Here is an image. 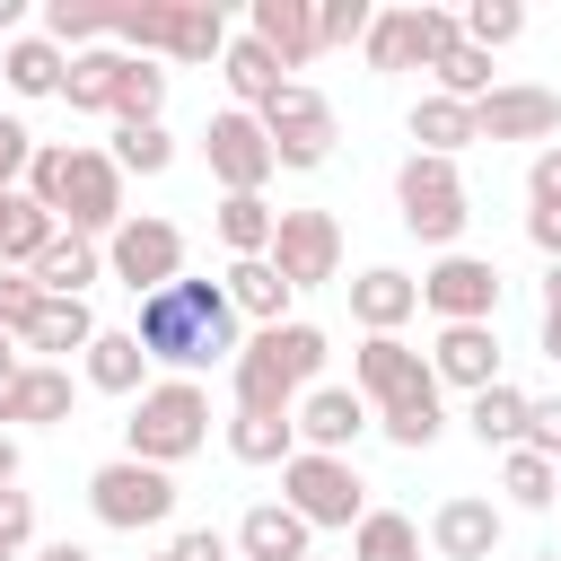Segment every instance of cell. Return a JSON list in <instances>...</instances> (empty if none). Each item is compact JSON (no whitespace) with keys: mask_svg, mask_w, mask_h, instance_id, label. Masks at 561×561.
Masks as SVG:
<instances>
[{"mask_svg":"<svg viewBox=\"0 0 561 561\" xmlns=\"http://www.w3.org/2000/svg\"><path fill=\"white\" fill-rule=\"evenodd\" d=\"M131 342L149 351V368H167V377H202V368H228V359L245 351V316L228 307L219 280H167V289L140 298Z\"/></svg>","mask_w":561,"mask_h":561,"instance_id":"obj_1","label":"cell"},{"mask_svg":"<svg viewBox=\"0 0 561 561\" xmlns=\"http://www.w3.org/2000/svg\"><path fill=\"white\" fill-rule=\"evenodd\" d=\"M18 193H35L70 237H88V245H105L114 228H123V167L105 158V149H70V140H35V158H26V184Z\"/></svg>","mask_w":561,"mask_h":561,"instance_id":"obj_2","label":"cell"},{"mask_svg":"<svg viewBox=\"0 0 561 561\" xmlns=\"http://www.w3.org/2000/svg\"><path fill=\"white\" fill-rule=\"evenodd\" d=\"M324 359H333L324 324H307V316L263 324V333H245V351L228 359V394H237V412H298V394L324 377Z\"/></svg>","mask_w":561,"mask_h":561,"instance_id":"obj_3","label":"cell"},{"mask_svg":"<svg viewBox=\"0 0 561 561\" xmlns=\"http://www.w3.org/2000/svg\"><path fill=\"white\" fill-rule=\"evenodd\" d=\"M202 447H210V386H202V377H149V386L131 394L123 456H140V465L175 473V465H184V456H202Z\"/></svg>","mask_w":561,"mask_h":561,"instance_id":"obj_4","label":"cell"},{"mask_svg":"<svg viewBox=\"0 0 561 561\" xmlns=\"http://www.w3.org/2000/svg\"><path fill=\"white\" fill-rule=\"evenodd\" d=\"M114 53H140V61H219L228 53V18L210 0H131L114 9Z\"/></svg>","mask_w":561,"mask_h":561,"instance_id":"obj_5","label":"cell"},{"mask_svg":"<svg viewBox=\"0 0 561 561\" xmlns=\"http://www.w3.org/2000/svg\"><path fill=\"white\" fill-rule=\"evenodd\" d=\"M394 219L421 237V245H438V254H456V237H465V219H473V193H465V175H456V158H403L394 167Z\"/></svg>","mask_w":561,"mask_h":561,"instance_id":"obj_6","label":"cell"},{"mask_svg":"<svg viewBox=\"0 0 561 561\" xmlns=\"http://www.w3.org/2000/svg\"><path fill=\"white\" fill-rule=\"evenodd\" d=\"M456 44H465L456 35V9H377L368 35H359V61L377 79H394V70H438Z\"/></svg>","mask_w":561,"mask_h":561,"instance_id":"obj_7","label":"cell"},{"mask_svg":"<svg viewBox=\"0 0 561 561\" xmlns=\"http://www.w3.org/2000/svg\"><path fill=\"white\" fill-rule=\"evenodd\" d=\"M88 508H96V526H114V535H149V526L175 517V473H158V465H140V456H114V465L88 473Z\"/></svg>","mask_w":561,"mask_h":561,"instance_id":"obj_8","label":"cell"},{"mask_svg":"<svg viewBox=\"0 0 561 561\" xmlns=\"http://www.w3.org/2000/svg\"><path fill=\"white\" fill-rule=\"evenodd\" d=\"M280 508H298L307 526H359L368 517V482H359V465L351 456H289L280 465Z\"/></svg>","mask_w":561,"mask_h":561,"instance_id":"obj_9","label":"cell"},{"mask_svg":"<svg viewBox=\"0 0 561 561\" xmlns=\"http://www.w3.org/2000/svg\"><path fill=\"white\" fill-rule=\"evenodd\" d=\"M105 272H114L131 298H149V289L184 280V228H175V219H158V210H123V228L105 237Z\"/></svg>","mask_w":561,"mask_h":561,"instance_id":"obj_10","label":"cell"},{"mask_svg":"<svg viewBox=\"0 0 561 561\" xmlns=\"http://www.w3.org/2000/svg\"><path fill=\"white\" fill-rule=\"evenodd\" d=\"M254 123H263V140H272V167H298V175H307V167H324V158H333V140H342V131H333V105H324L307 79H289Z\"/></svg>","mask_w":561,"mask_h":561,"instance_id":"obj_11","label":"cell"},{"mask_svg":"<svg viewBox=\"0 0 561 561\" xmlns=\"http://www.w3.org/2000/svg\"><path fill=\"white\" fill-rule=\"evenodd\" d=\"M500 289H508L500 263H491V254H465V245L421 272V307H430L438 324H500Z\"/></svg>","mask_w":561,"mask_h":561,"instance_id":"obj_12","label":"cell"},{"mask_svg":"<svg viewBox=\"0 0 561 561\" xmlns=\"http://www.w3.org/2000/svg\"><path fill=\"white\" fill-rule=\"evenodd\" d=\"M351 394H359L368 412H394V403L438 394V377H430V359H421L403 333H368V342L351 351Z\"/></svg>","mask_w":561,"mask_h":561,"instance_id":"obj_13","label":"cell"},{"mask_svg":"<svg viewBox=\"0 0 561 561\" xmlns=\"http://www.w3.org/2000/svg\"><path fill=\"white\" fill-rule=\"evenodd\" d=\"M263 263H272L289 289H324V280H342V219H333V210H280Z\"/></svg>","mask_w":561,"mask_h":561,"instance_id":"obj_14","label":"cell"},{"mask_svg":"<svg viewBox=\"0 0 561 561\" xmlns=\"http://www.w3.org/2000/svg\"><path fill=\"white\" fill-rule=\"evenodd\" d=\"M202 158H210V184L219 193H263L280 167H272V140H263V123L254 114H237V105H219L210 123H202Z\"/></svg>","mask_w":561,"mask_h":561,"instance_id":"obj_15","label":"cell"},{"mask_svg":"<svg viewBox=\"0 0 561 561\" xmlns=\"http://www.w3.org/2000/svg\"><path fill=\"white\" fill-rule=\"evenodd\" d=\"M289 430H298V447H307V456H351V447L377 430V412H368L351 386H307V394H298V412H289Z\"/></svg>","mask_w":561,"mask_h":561,"instance_id":"obj_16","label":"cell"},{"mask_svg":"<svg viewBox=\"0 0 561 561\" xmlns=\"http://www.w3.org/2000/svg\"><path fill=\"white\" fill-rule=\"evenodd\" d=\"M552 131H561V96L535 79H500L473 105V140H552Z\"/></svg>","mask_w":561,"mask_h":561,"instance_id":"obj_17","label":"cell"},{"mask_svg":"<svg viewBox=\"0 0 561 561\" xmlns=\"http://www.w3.org/2000/svg\"><path fill=\"white\" fill-rule=\"evenodd\" d=\"M500 535H508V508L482 500V491H456V500L430 508V552H438V561H491Z\"/></svg>","mask_w":561,"mask_h":561,"instance_id":"obj_18","label":"cell"},{"mask_svg":"<svg viewBox=\"0 0 561 561\" xmlns=\"http://www.w3.org/2000/svg\"><path fill=\"white\" fill-rule=\"evenodd\" d=\"M421 359H430L438 386H465V394L500 386V333H491V324H438V342H430Z\"/></svg>","mask_w":561,"mask_h":561,"instance_id":"obj_19","label":"cell"},{"mask_svg":"<svg viewBox=\"0 0 561 561\" xmlns=\"http://www.w3.org/2000/svg\"><path fill=\"white\" fill-rule=\"evenodd\" d=\"M228 543H237V561H316V526L298 508H280V500H254Z\"/></svg>","mask_w":561,"mask_h":561,"instance_id":"obj_20","label":"cell"},{"mask_svg":"<svg viewBox=\"0 0 561 561\" xmlns=\"http://www.w3.org/2000/svg\"><path fill=\"white\" fill-rule=\"evenodd\" d=\"M245 35L280 61V70H307L324 44H316V0H254L245 9Z\"/></svg>","mask_w":561,"mask_h":561,"instance_id":"obj_21","label":"cell"},{"mask_svg":"<svg viewBox=\"0 0 561 561\" xmlns=\"http://www.w3.org/2000/svg\"><path fill=\"white\" fill-rule=\"evenodd\" d=\"M351 316H359V333H403V324L421 316V280L394 272V263H368V272L351 280Z\"/></svg>","mask_w":561,"mask_h":561,"instance_id":"obj_22","label":"cell"},{"mask_svg":"<svg viewBox=\"0 0 561 561\" xmlns=\"http://www.w3.org/2000/svg\"><path fill=\"white\" fill-rule=\"evenodd\" d=\"M88 342H96V307H88V298H44V307L18 324V351L53 359V368H61L70 351H88Z\"/></svg>","mask_w":561,"mask_h":561,"instance_id":"obj_23","label":"cell"},{"mask_svg":"<svg viewBox=\"0 0 561 561\" xmlns=\"http://www.w3.org/2000/svg\"><path fill=\"white\" fill-rule=\"evenodd\" d=\"M26 280H35L44 298H88V289L105 280V245H88V237H70V228H61V237L26 263Z\"/></svg>","mask_w":561,"mask_h":561,"instance_id":"obj_24","label":"cell"},{"mask_svg":"<svg viewBox=\"0 0 561 561\" xmlns=\"http://www.w3.org/2000/svg\"><path fill=\"white\" fill-rule=\"evenodd\" d=\"M79 377L96 394H140L149 386V351L131 342V324H96V342L79 351Z\"/></svg>","mask_w":561,"mask_h":561,"instance_id":"obj_25","label":"cell"},{"mask_svg":"<svg viewBox=\"0 0 561 561\" xmlns=\"http://www.w3.org/2000/svg\"><path fill=\"white\" fill-rule=\"evenodd\" d=\"M219 289H228V307H237V316H245L254 333H263V324H289V298H298V289H289V280H280L272 263H263V254L228 263V272H219Z\"/></svg>","mask_w":561,"mask_h":561,"instance_id":"obj_26","label":"cell"},{"mask_svg":"<svg viewBox=\"0 0 561 561\" xmlns=\"http://www.w3.org/2000/svg\"><path fill=\"white\" fill-rule=\"evenodd\" d=\"M70 403H79V386H70V368H53V359H26L18 386H9V421H26V430L70 421ZM9 421H0V430H9Z\"/></svg>","mask_w":561,"mask_h":561,"instance_id":"obj_27","label":"cell"},{"mask_svg":"<svg viewBox=\"0 0 561 561\" xmlns=\"http://www.w3.org/2000/svg\"><path fill=\"white\" fill-rule=\"evenodd\" d=\"M219 79H228V96H237V114H263L280 88H289V70L254 44V35H228V53H219Z\"/></svg>","mask_w":561,"mask_h":561,"instance_id":"obj_28","label":"cell"},{"mask_svg":"<svg viewBox=\"0 0 561 561\" xmlns=\"http://www.w3.org/2000/svg\"><path fill=\"white\" fill-rule=\"evenodd\" d=\"M403 131H412V149H421V158H465V149H473V105H456V96H438V88H430V96L403 114Z\"/></svg>","mask_w":561,"mask_h":561,"instance_id":"obj_29","label":"cell"},{"mask_svg":"<svg viewBox=\"0 0 561 561\" xmlns=\"http://www.w3.org/2000/svg\"><path fill=\"white\" fill-rule=\"evenodd\" d=\"M53 237H61V219H53L35 193H0V272H26Z\"/></svg>","mask_w":561,"mask_h":561,"instance_id":"obj_30","label":"cell"},{"mask_svg":"<svg viewBox=\"0 0 561 561\" xmlns=\"http://www.w3.org/2000/svg\"><path fill=\"white\" fill-rule=\"evenodd\" d=\"M61 70H70V53L44 44V35H9V44H0V79H9V96H61Z\"/></svg>","mask_w":561,"mask_h":561,"instance_id":"obj_31","label":"cell"},{"mask_svg":"<svg viewBox=\"0 0 561 561\" xmlns=\"http://www.w3.org/2000/svg\"><path fill=\"white\" fill-rule=\"evenodd\" d=\"M114 79H123V53H114V44H88V53H70V70H61V105H70V114H114Z\"/></svg>","mask_w":561,"mask_h":561,"instance_id":"obj_32","label":"cell"},{"mask_svg":"<svg viewBox=\"0 0 561 561\" xmlns=\"http://www.w3.org/2000/svg\"><path fill=\"white\" fill-rule=\"evenodd\" d=\"M210 228H219V245H228V254L245 263V254H272V228H280V210H272L263 193H219Z\"/></svg>","mask_w":561,"mask_h":561,"instance_id":"obj_33","label":"cell"},{"mask_svg":"<svg viewBox=\"0 0 561 561\" xmlns=\"http://www.w3.org/2000/svg\"><path fill=\"white\" fill-rule=\"evenodd\" d=\"M465 430H473L482 447H500V456H508V447L526 438V386H508V377H500V386L465 394Z\"/></svg>","mask_w":561,"mask_h":561,"instance_id":"obj_34","label":"cell"},{"mask_svg":"<svg viewBox=\"0 0 561 561\" xmlns=\"http://www.w3.org/2000/svg\"><path fill=\"white\" fill-rule=\"evenodd\" d=\"M228 456H237V465H289V456H298L289 412H228Z\"/></svg>","mask_w":561,"mask_h":561,"instance_id":"obj_35","label":"cell"},{"mask_svg":"<svg viewBox=\"0 0 561 561\" xmlns=\"http://www.w3.org/2000/svg\"><path fill=\"white\" fill-rule=\"evenodd\" d=\"M131 123H167V70L140 53H123V79H114V131Z\"/></svg>","mask_w":561,"mask_h":561,"instance_id":"obj_36","label":"cell"},{"mask_svg":"<svg viewBox=\"0 0 561 561\" xmlns=\"http://www.w3.org/2000/svg\"><path fill=\"white\" fill-rule=\"evenodd\" d=\"M351 561H421V526L403 508H368L351 526Z\"/></svg>","mask_w":561,"mask_h":561,"instance_id":"obj_37","label":"cell"},{"mask_svg":"<svg viewBox=\"0 0 561 561\" xmlns=\"http://www.w3.org/2000/svg\"><path fill=\"white\" fill-rule=\"evenodd\" d=\"M552 482H561V465L552 456H535V447H508L500 456V508H552Z\"/></svg>","mask_w":561,"mask_h":561,"instance_id":"obj_38","label":"cell"},{"mask_svg":"<svg viewBox=\"0 0 561 561\" xmlns=\"http://www.w3.org/2000/svg\"><path fill=\"white\" fill-rule=\"evenodd\" d=\"M114 35V9H79V0H44V44H61V53H88V44H105Z\"/></svg>","mask_w":561,"mask_h":561,"instance_id":"obj_39","label":"cell"},{"mask_svg":"<svg viewBox=\"0 0 561 561\" xmlns=\"http://www.w3.org/2000/svg\"><path fill=\"white\" fill-rule=\"evenodd\" d=\"M456 35H465L473 53H500V44H517V35H526V9H517V0H465Z\"/></svg>","mask_w":561,"mask_h":561,"instance_id":"obj_40","label":"cell"},{"mask_svg":"<svg viewBox=\"0 0 561 561\" xmlns=\"http://www.w3.org/2000/svg\"><path fill=\"white\" fill-rule=\"evenodd\" d=\"M123 175H167L175 167V131L167 123H131V131H114V149H105Z\"/></svg>","mask_w":561,"mask_h":561,"instance_id":"obj_41","label":"cell"},{"mask_svg":"<svg viewBox=\"0 0 561 561\" xmlns=\"http://www.w3.org/2000/svg\"><path fill=\"white\" fill-rule=\"evenodd\" d=\"M377 430H386V447H403V456H421V447H438V430H447V412H438V394H421V403H394V412H377Z\"/></svg>","mask_w":561,"mask_h":561,"instance_id":"obj_42","label":"cell"},{"mask_svg":"<svg viewBox=\"0 0 561 561\" xmlns=\"http://www.w3.org/2000/svg\"><path fill=\"white\" fill-rule=\"evenodd\" d=\"M500 79H491V53H473V44H456L447 61H438V96H456V105H482Z\"/></svg>","mask_w":561,"mask_h":561,"instance_id":"obj_43","label":"cell"},{"mask_svg":"<svg viewBox=\"0 0 561 561\" xmlns=\"http://www.w3.org/2000/svg\"><path fill=\"white\" fill-rule=\"evenodd\" d=\"M368 18H377L368 0H316V44H324V53H333V44H359Z\"/></svg>","mask_w":561,"mask_h":561,"instance_id":"obj_44","label":"cell"},{"mask_svg":"<svg viewBox=\"0 0 561 561\" xmlns=\"http://www.w3.org/2000/svg\"><path fill=\"white\" fill-rule=\"evenodd\" d=\"M526 210H535V219H561V140L535 149V167H526Z\"/></svg>","mask_w":561,"mask_h":561,"instance_id":"obj_45","label":"cell"},{"mask_svg":"<svg viewBox=\"0 0 561 561\" xmlns=\"http://www.w3.org/2000/svg\"><path fill=\"white\" fill-rule=\"evenodd\" d=\"M517 447H535V456L561 465V394H526V438Z\"/></svg>","mask_w":561,"mask_h":561,"instance_id":"obj_46","label":"cell"},{"mask_svg":"<svg viewBox=\"0 0 561 561\" xmlns=\"http://www.w3.org/2000/svg\"><path fill=\"white\" fill-rule=\"evenodd\" d=\"M26 158H35V131H26L18 114H0V193L26 184Z\"/></svg>","mask_w":561,"mask_h":561,"instance_id":"obj_47","label":"cell"},{"mask_svg":"<svg viewBox=\"0 0 561 561\" xmlns=\"http://www.w3.org/2000/svg\"><path fill=\"white\" fill-rule=\"evenodd\" d=\"M35 307H44V289H35L26 272H0V333H9V342H18V324H26Z\"/></svg>","mask_w":561,"mask_h":561,"instance_id":"obj_48","label":"cell"},{"mask_svg":"<svg viewBox=\"0 0 561 561\" xmlns=\"http://www.w3.org/2000/svg\"><path fill=\"white\" fill-rule=\"evenodd\" d=\"M26 543H35V500L9 482L0 491V552H26Z\"/></svg>","mask_w":561,"mask_h":561,"instance_id":"obj_49","label":"cell"},{"mask_svg":"<svg viewBox=\"0 0 561 561\" xmlns=\"http://www.w3.org/2000/svg\"><path fill=\"white\" fill-rule=\"evenodd\" d=\"M167 552H175V561H237V543H228L219 526H184V535H175Z\"/></svg>","mask_w":561,"mask_h":561,"instance_id":"obj_50","label":"cell"},{"mask_svg":"<svg viewBox=\"0 0 561 561\" xmlns=\"http://www.w3.org/2000/svg\"><path fill=\"white\" fill-rule=\"evenodd\" d=\"M535 351H543V359L561 368V307H543V333H535Z\"/></svg>","mask_w":561,"mask_h":561,"instance_id":"obj_51","label":"cell"},{"mask_svg":"<svg viewBox=\"0 0 561 561\" xmlns=\"http://www.w3.org/2000/svg\"><path fill=\"white\" fill-rule=\"evenodd\" d=\"M18 473H26V456H18V438H9V430H0V491H9V482H18Z\"/></svg>","mask_w":561,"mask_h":561,"instance_id":"obj_52","label":"cell"},{"mask_svg":"<svg viewBox=\"0 0 561 561\" xmlns=\"http://www.w3.org/2000/svg\"><path fill=\"white\" fill-rule=\"evenodd\" d=\"M35 561H96V552H88V543H70V535H61V543H44V552H35Z\"/></svg>","mask_w":561,"mask_h":561,"instance_id":"obj_53","label":"cell"},{"mask_svg":"<svg viewBox=\"0 0 561 561\" xmlns=\"http://www.w3.org/2000/svg\"><path fill=\"white\" fill-rule=\"evenodd\" d=\"M18 368H26V359H0V421H9V386H18Z\"/></svg>","mask_w":561,"mask_h":561,"instance_id":"obj_54","label":"cell"},{"mask_svg":"<svg viewBox=\"0 0 561 561\" xmlns=\"http://www.w3.org/2000/svg\"><path fill=\"white\" fill-rule=\"evenodd\" d=\"M18 18H26V0H0V35H18Z\"/></svg>","mask_w":561,"mask_h":561,"instance_id":"obj_55","label":"cell"},{"mask_svg":"<svg viewBox=\"0 0 561 561\" xmlns=\"http://www.w3.org/2000/svg\"><path fill=\"white\" fill-rule=\"evenodd\" d=\"M543 307H561V263H543Z\"/></svg>","mask_w":561,"mask_h":561,"instance_id":"obj_56","label":"cell"},{"mask_svg":"<svg viewBox=\"0 0 561 561\" xmlns=\"http://www.w3.org/2000/svg\"><path fill=\"white\" fill-rule=\"evenodd\" d=\"M0 359H18V342H9V333H0Z\"/></svg>","mask_w":561,"mask_h":561,"instance_id":"obj_57","label":"cell"},{"mask_svg":"<svg viewBox=\"0 0 561 561\" xmlns=\"http://www.w3.org/2000/svg\"><path fill=\"white\" fill-rule=\"evenodd\" d=\"M149 561H175V552H149Z\"/></svg>","mask_w":561,"mask_h":561,"instance_id":"obj_58","label":"cell"},{"mask_svg":"<svg viewBox=\"0 0 561 561\" xmlns=\"http://www.w3.org/2000/svg\"><path fill=\"white\" fill-rule=\"evenodd\" d=\"M535 561H561V552H535Z\"/></svg>","mask_w":561,"mask_h":561,"instance_id":"obj_59","label":"cell"},{"mask_svg":"<svg viewBox=\"0 0 561 561\" xmlns=\"http://www.w3.org/2000/svg\"><path fill=\"white\" fill-rule=\"evenodd\" d=\"M552 508H561V482H552Z\"/></svg>","mask_w":561,"mask_h":561,"instance_id":"obj_60","label":"cell"},{"mask_svg":"<svg viewBox=\"0 0 561 561\" xmlns=\"http://www.w3.org/2000/svg\"><path fill=\"white\" fill-rule=\"evenodd\" d=\"M0 561H18V552H0Z\"/></svg>","mask_w":561,"mask_h":561,"instance_id":"obj_61","label":"cell"}]
</instances>
